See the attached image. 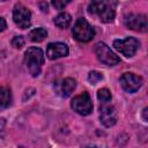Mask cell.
<instances>
[{
	"label": "cell",
	"instance_id": "obj_1",
	"mask_svg": "<svg viewBox=\"0 0 148 148\" xmlns=\"http://www.w3.org/2000/svg\"><path fill=\"white\" fill-rule=\"evenodd\" d=\"M90 14L98 15L99 20L104 23H110L116 16L114 5L111 0H91L88 7Z\"/></svg>",
	"mask_w": 148,
	"mask_h": 148
},
{
	"label": "cell",
	"instance_id": "obj_2",
	"mask_svg": "<svg viewBox=\"0 0 148 148\" xmlns=\"http://www.w3.org/2000/svg\"><path fill=\"white\" fill-rule=\"evenodd\" d=\"M24 62L31 76H38L40 74L42 66L44 65V53L42 49L37 46L29 47L24 53Z\"/></svg>",
	"mask_w": 148,
	"mask_h": 148
},
{
	"label": "cell",
	"instance_id": "obj_3",
	"mask_svg": "<svg viewBox=\"0 0 148 148\" xmlns=\"http://www.w3.org/2000/svg\"><path fill=\"white\" fill-rule=\"evenodd\" d=\"M73 37L81 43H88L90 42L95 36V29L82 17L77 18L73 29H72Z\"/></svg>",
	"mask_w": 148,
	"mask_h": 148
},
{
	"label": "cell",
	"instance_id": "obj_4",
	"mask_svg": "<svg viewBox=\"0 0 148 148\" xmlns=\"http://www.w3.org/2000/svg\"><path fill=\"white\" fill-rule=\"evenodd\" d=\"M71 106L75 112H77L81 116L90 114L92 111V108H94L90 96L87 91H83L80 95L75 96L71 102Z\"/></svg>",
	"mask_w": 148,
	"mask_h": 148
},
{
	"label": "cell",
	"instance_id": "obj_5",
	"mask_svg": "<svg viewBox=\"0 0 148 148\" xmlns=\"http://www.w3.org/2000/svg\"><path fill=\"white\" fill-rule=\"evenodd\" d=\"M139 46H140V43L134 37H127L125 39H116L113 42V47L127 58L133 57L136 53Z\"/></svg>",
	"mask_w": 148,
	"mask_h": 148
},
{
	"label": "cell",
	"instance_id": "obj_6",
	"mask_svg": "<svg viewBox=\"0 0 148 148\" xmlns=\"http://www.w3.org/2000/svg\"><path fill=\"white\" fill-rule=\"evenodd\" d=\"M95 53H96L98 60L101 62H103L104 65L116 66L117 64L120 62V58L117 54H114L105 43H102V42L97 43L95 45Z\"/></svg>",
	"mask_w": 148,
	"mask_h": 148
},
{
	"label": "cell",
	"instance_id": "obj_7",
	"mask_svg": "<svg viewBox=\"0 0 148 148\" xmlns=\"http://www.w3.org/2000/svg\"><path fill=\"white\" fill-rule=\"evenodd\" d=\"M13 20L18 28L27 29L31 24V13L25 6L17 3L13 9Z\"/></svg>",
	"mask_w": 148,
	"mask_h": 148
},
{
	"label": "cell",
	"instance_id": "obj_8",
	"mask_svg": "<svg viewBox=\"0 0 148 148\" xmlns=\"http://www.w3.org/2000/svg\"><path fill=\"white\" fill-rule=\"evenodd\" d=\"M120 84L126 92L133 94L138 91L142 86V79L133 73H124L120 76Z\"/></svg>",
	"mask_w": 148,
	"mask_h": 148
},
{
	"label": "cell",
	"instance_id": "obj_9",
	"mask_svg": "<svg viewBox=\"0 0 148 148\" xmlns=\"http://www.w3.org/2000/svg\"><path fill=\"white\" fill-rule=\"evenodd\" d=\"M125 25L131 30L145 32L147 31V27H148L147 17L146 15L142 14H130L125 17Z\"/></svg>",
	"mask_w": 148,
	"mask_h": 148
},
{
	"label": "cell",
	"instance_id": "obj_10",
	"mask_svg": "<svg viewBox=\"0 0 148 148\" xmlns=\"http://www.w3.org/2000/svg\"><path fill=\"white\" fill-rule=\"evenodd\" d=\"M99 120L105 127H111L117 123V111L113 105L103 103L99 112Z\"/></svg>",
	"mask_w": 148,
	"mask_h": 148
},
{
	"label": "cell",
	"instance_id": "obj_11",
	"mask_svg": "<svg viewBox=\"0 0 148 148\" xmlns=\"http://www.w3.org/2000/svg\"><path fill=\"white\" fill-rule=\"evenodd\" d=\"M76 87V81L72 77H66L61 79L54 82V90L56 92L61 96V97H68L75 89Z\"/></svg>",
	"mask_w": 148,
	"mask_h": 148
},
{
	"label": "cell",
	"instance_id": "obj_12",
	"mask_svg": "<svg viewBox=\"0 0 148 148\" xmlns=\"http://www.w3.org/2000/svg\"><path fill=\"white\" fill-rule=\"evenodd\" d=\"M68 53H69L68 46L65 43H60V42L50 43L47 45V49H46V56L51 60L66 57V56H68Z\"/></svg>",
	"mask_w": 148,
	"mask_h": 148
},
{
	"label": "cell",
	"instance_id": "obj_13",
	"mask_svg": "<svg viewBox=\"0 0 148 148\" xmlns=\"http://www.w3.org/2000/svg\"><path fill=\"white\" fill-rule=\"evenodd\" d=\"M72 23V16L68 13H60L54 17V24L60 29H66Z\"/></svg>",
	"mask_w": 148,
	"mask_h": 148
},
{
	"label": "cell",
	"instance_id": "obj_14",
	"mask_svg": "<svg viewBox=\"0 0 148 148\" xmlns=\"http://www.w3.org/2000/svg\"><path fill=\"white\" fill-rule=\"evenodd\" d=\"M12 104V92L10 89L7 87L0 88V106L8 108Z\"/></svg>",
	"mask_w": 148,
	"mask_h": 148
},
{
	"label": "cell",
	"instance_id": "obj_15",
	"mask_svg": "<svg viewBox=\"0 0 148 148\" xmlns=\"http://www.w3.org/2000/svg\"><path fill=\"white\" fill-rule=\"evenodd\" d=\"M46 36H47V31L44 28H36V29L31 30L30 34H29L30 40L35 42V43H40L42 40L45 39Z\"/></svg>",
	"mask_w": 148,
	"mask_h": 148
},
{
	"label": "cell",
	"instance_id": "obj_16",
	"mask_svg": "<svg viewBox=\"0 0 148 148\" xmlns=\"http://www.w3.org/2000/svg\"><path fill=\"white\" fill-rule=\"evenodd\" d=\"M97 98L102 102V103H109L111 101V92L109 91V89L106 88H102L98 90L97 92Z\"/></svg>",
	"mask_w": 148,
	"mask_h": 148
},
{
	"label": "cell",
	"instance_id": "obj_17",
	"mask_svg": "<svg viewBox=\"0 0 148 148\" xmlns=\"http://www.w3.org/2000/svg\"><path fill=\"white\" fill-rule=\"evenodd\" d=\"M88 80H89L90 83L96 84L97 82H99L101 80H103V75H102V73H99V72H97V71H92V72L89 73Z\"/></svg>",
	"mask_w": 148,
	"mask_h": 148
},
{
	"label": "cell",
	"instance_id": "obj_18",
	"mask_svg": "<svg viewBox=\"0 0 148 148\" xmlns=\"http://www.w3.org/2000/svg\"><path fill=\"white\" fill-rule=\"evenodd\" d=\"M71 1L72 0H51V3L56 9H64Z\"/></svg>",
	"mask_w": 148,
	"mask_h": 148
},
{
	"label": "cell",
	"instance_id": "obj_19",
	"mask_svg": "<svg viewBox=\"0 0 148 148\" xmlns=\"http://www.w3.org/2000/svg\"><path fill=\"white\" fill-rule=\"evenodd\" d=\"M12 44L15 49H21L24 45V38L22 36H15L12 40Z\"/></svg>",
	"mask_w": 148,
	"mask_h": 148
},
{
	"label": "cell",
	"instance_id": "obj_20",
	"mask_svg": "<svg viewBox=\"0 0 148 148\" xmlns=\"http://www.w3.org/2000/svg\"><path fill=\"white\" fill-rule=\"evenodd\" d=\"M5 126H6V120L3 118H0V138L5 136Z\"/></svg>",
	"mask_w": 148,
	"mask_h": 148
},
{
	"label": "cell",
	"instance_id": "obj_21",
	"mask_svg": "<svg viewBox=\"0 0 148 148\" xmlns=\"http://www.w3.org/2000/svg\"><path fill=\"white\" fill-rule=\"evenodd\" d=\"M6 28H7V23H6L5 18L3 17H0V32L3 31Z\"/></svg>",
	"mask_w": 148,
	"mask_h": 148
},
{
	"label": "cell",
	"instance_id": "obj_22",
	"mask_svg": "<svg viewBox=\"0 0 148 148\" xmlns=\"http://www.w3.org/2000/svg\"><path fill=\"white\" fill-rule=\"evenodd\" d=\"M40 8H42V10L43 12H47V3L46 2H40Z\"/></svg>",
	"mask_w": 148,
	"mask_h": 148
},
{
	"label": "cell",
	"instance_id": "obj_23",
	"mask_svg": "<svg viewBox=\"0 0 148 148\" xmlns=\"http://www.w3.org/2000/svg\"><path fill=\"white\" fill-rule=\"evenodd\" d=\"M147 112H148V109L145 108V109H143V120H145V121L148 120V118H147Z\"/></svg>",
	"mask_w": 148,
	"mask_h": 148
}]
</instances>
